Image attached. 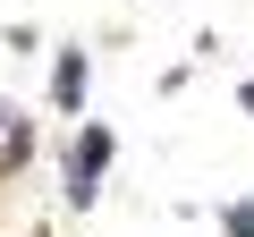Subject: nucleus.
<instances>
[{
	"label": "nucleus",
	"instance_id": "obj_1",
	"mask_svg": "<svg viewBox=\"0 0 254 237\" xmlns=\"http://www.w3.org/2000/svg\"><path fill=\"white\" fill-rule=\"evenodd\" d=\"M102 170H110V127H85V136H76V153H68V195H76V203H93Z\"/></svg>",
	"mask_w": 254,
	"mask_h": 237
},
{
	"label": "nucleus",
	"instance_id": "obj_2",
	"mask_svg": "<svg viewBox=\"0 0 254 237\" xmlns=\"http://www.w3.org/2000/svg\"><path fill=\"white\" fill-rule=\"evenodd\" d=\"M51 102H60V110H76V102H85V51H60V76H51Z\"/></svg>",
	"mask_w": 254,
	"mask_h": 237
},
{
	"label": "nucleus",
	"instance_id": "obj_3",
	"mask_svg": "<svg viewBox=\"0 0 254 237\" xmlns=\"http://www.w3.org/2000/svg\"><path fill=\"white\" fill-rule=\"evenodd\" d=\"M229 237H254V203H229Z\"/></svg>",
	"mask_w": 254,
	"mask_h": 237
}]
</instances>
